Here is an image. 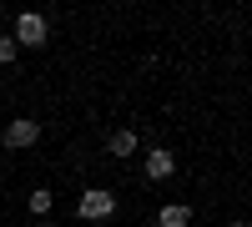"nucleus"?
<instances>
[{
	"instance_id": "nucleus-9",
	"label": "nucleus",
	"mask_w": 252,
	"mask_h": 227,
	"mask_svg": "<svg viewBox=\"0 0 252 227\" xmlns=\"http://www.w3.org/2000/svg\"><path fill=\"white\" fill-rule=\"evenodd\" d=\"M227 227H247V222H227Z\"/></svg>"
},
{
	"instance_id": "nucleus-1",
	"label": "nucleus",
	"mask_w": 252,
	"mask_h": 227,
	"mask_svg": "<svg viewBox=\"0 0 252 227\" xmlns=\"http://www.w3.org/2000/svg\"><path fill=\"white\" fill-rule=\"evenodd\" d=\"M76 212L86 217V222H101V217H111V212H116V197H111L106 187H91V192H81Z\"/></svg>"
},
{
	"instance_id": "nucleus-7",
	"label": "nucleus",
	"mask_w": 252,
	"mask_h": 227,
	"mask_svg": "<svg viewBox=\"0 0 252 227\" xmlns=\"http://www.w3.org/2000/svg\"><path fill=\"white\" fill-rule=\"evenodd\" d=\"M26 207H31L35 217H46V212L56 207V197H51V187H35V192H31V202H26Z\"/></svg>"
},
{
	"instance_id": "nucleus-10",
	"label": "nucleus",
	"mask_w": 252,
	"mask_h": 227,
	"mask_svg": "<svg viewBox=\"0 0 252 227\" xmlns=\"http://www.w3.org/2000/svg\"><path fill=\"white\" fill-rule=\"evenodd\" d=\"M40 227H51V222H40Z\"/></svg>"
},
{
	"instance_id": "nucleus-6",
	"label": "nucleus",
	"mask_w": 252,
	"mask_h": 227,
	"mask_svg": "<svg viewBox=\"0 0 252 227\" xmlns=\"http://www.w3.org/2000/svg\"><path fill=\"white\" fill-rule=\"evenodd\" d=\"M106 152H111V157H131V152H136V131H111V136H106Z\"/></svg>"
},
{
	"instance_id": "nucleus-4",
	"label": "nucleus",
	"mask_w": 252,
	"mask_h": 227,
	"mask_svg": "<svg viewBox=\"0 0 252 227\" xmlns=\"http://www.w3.org/2000/svg\"><path fill=\"white\" fill-rule=\"evenodd\" d=\"M172 172H177V157L166 152V147H152V152H146V177H152V182H166Z\"/></svg>"
},
{
	"instance_id": "nucleus-5",
	"label": "nucleus",
	"mask_w": 252,
	"mask_h": 227,
	"mask_svg": "<svg viewBox=\"0 0 252 227\" xmlns=\"http://www.w3.org/2000/svg\"><path fill=\"white\" fill-rule=\"evenodd\" d=\"M157 222L161 227H187V222H192V207H187V202H166V207L157 212Z\"/></svg>"
},
{
	"instance_id": "nucleus-8",
	"label": "nucleus",
	"mask_w": 252,
	"mask_h": 227,
	"mask_svg": "<svg viewBox=\"0 0 252 227\" xmlns=\"http://www.w3.org/2000/svg\"><path fill=\"white\" fill-rule=\"evenodd\" d=\"M15 51H20L15 40H10V35H0V61H15Z\"/></svg>"
},
{
	"instance_id": "nucleus-3",
	"label": "nucleus",
	"mask_w": 252,
	"mask_h": 227,
	"mask_svg": "<svg viewBox=\"0 0 252 227\" xmlns=\"http://www.w3.org/2000/svg\"><path fill=\"white\" fill-rule=\"evenodd\" d=\"M35 141H40V121H31V116H20V121H10V127H5V147H10V152L35 147Z\"/></svg>"
},
{
	"instance_id": "nucleus-2",
	"label": "nucleus",
	"mask_w": 252,
	"mask_h": 227,
	"mask_svg": "<svg viewBox=\"0 0 252 227\" xmlns=\"http://www.w3.org/2000/svg\"><path fill=\"white\" fill-rule=\"evenodd\" d=\"M46 35H51V26H46V15H35V10H26L15 20V46H46Z\"/></svg>"
}]
</instances>
